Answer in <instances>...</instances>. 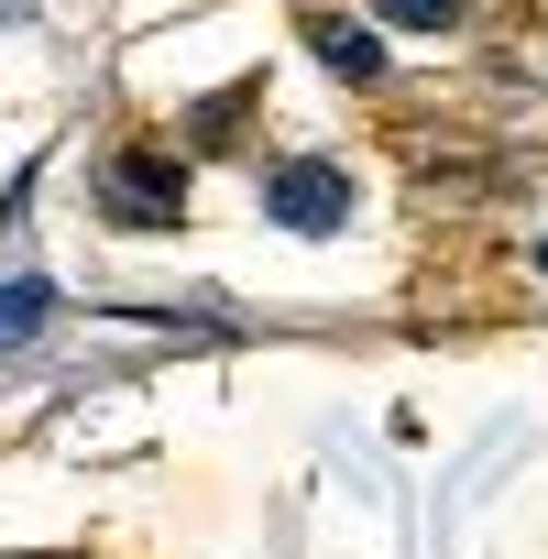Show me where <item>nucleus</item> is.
I'll use <instances>...</instances> for the list:
<instances>
[{
  "mask_svg": "<svg viewBox=\"0 0 548 559\" xmlns=\"http://www.w3.org/2000/svg\"><path fill=\"white\" fill-rule=\"evenodd\" d=\"M373 12H384V23H406V34H450L461 0H373Z\"/></svg>",
  "mask_w": 548,
  "mask_h": 559,
  "instance_id": "obj_5",
  "label": "nucleus"
},
{
  "mask_svg": "<svg viewBox=\"0 0 548 559\" xmlns=\"http://www.w3.org/2000/svg\"><path fill=\"white\" fill-rule=\"evenodd\" d=\"M308 45H319V67H330V78H352V88H373V78H384V45H373L362 23H341V12H330V23H308Z\"/></svg>",
  "mask_w": 548,
  "mask_h": 559,
  "instance_id": "obj_3",
  "label": "nucleus"
},
{
  "mask_svg": "<svg viewBox=\"0 0 548 559\" xmlns=\"http://www.w3.org/2000/svg\"><path fill=\"white\" fill-rule=\"evenodd\" d=\"M99 198H110L121 230H176V209H187V165H176V154H121V165L99 176Z\"/></svg>",
  "mask_w": 548,
  "mask_h": 559,
  "instance_id": "obj_2",
  "label": "nucleus"
},
{
  "mask_svg": "<svg viewBox=\"0 0 548 559\" xmlns=\"http://www.w3.org/2000/svg\"><path fill=\"white\" fill-rule=\"evenodd\" d=\"M45 308H56L45 274H12V286H0V352H23V341L45 330Z\"/></svg>",
  "mask_w": 548,
  "mask_h": 559,
  "instance_id": "obj_4",
  "label": "nucleus"
},
{
  "mask_svg": "<svg viewBox=\"0 0 548 559\" xmlns=\"http://www.w3.org/2000/svg\"><path fill=\"white\" fill-rule=\"evenodd\" d=\"M263 219H286V230H341L352 219V165H330V154H297V165H274L263 176Z\"/></svg>",
  "mask_w": 548,
  "mask_h": 559,
  "instance_id": "obj_1",
  "label": "nucleus"
}]
</instances>
